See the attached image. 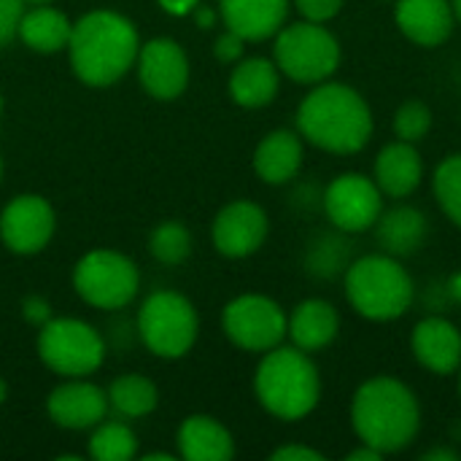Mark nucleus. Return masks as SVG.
Here are the masks:
<instances>
[{
    "mask_svg": "<svg viewBox=\"0 0 461 461\" xmlns=\"http://www.w3.org/2000/svg\"><path fill=\"white\" fill-rule=\"evenodd\" d=\"M140 38L132 19L111 8H95L73 22L68 57L76 78L86 86H113L138 59Z\"/></svg>",
    "mask_w": 461,
    "mask_h": 461,
    "instance_id": "nucleus-1",
    "label": "nucleus"
},
{
    "mask_svg": "<svg viewBox=\"0 0 461 461\" xmlns=\"http://www.w3.org/2000/svg\"><path fill=\"white\" fill-rule=\"evenodd\" d=\"M297 132L327 154H357L373 138L370 103L343 81H321L297 105Z\"/></svg>",
    "mask_w": 461,
    "mask_h": 461,
    "instance_id": "nucleus-2",
    "label": "nucleus"
},
{
    "mask_svg": "<svg viewBox=\"0 0 461 461\" xmlns=\"http://www.w3.org/2000/svg\"><path fill=\"white\" fill-rule=\"evenodd\" d=\"M351 427L359 443L384 456L405 451L421 429V405L408 384L392 375L367 378L351 400Z\"/></svg>",
    "mask_w": 461,
    "mask_h": 461,
    "instance_id": "nucleus-3",
    "label": "nucleus"
},
{
    "mask_svg": "<svg viewBox=\"0 0 461 461\" xmlns=\"http://www.w3.org/2000/svg\"><path fill=\"white\" fill-rule=\"evenodd\" d=\"M257 402L278 421L308 419L321 400V375L308 351L276 346L262 354L254 373Z\"/></svg>",
    "mask_w": 461,
    "mask_h": 461,
    "instance_id": "nucleus-4",
    "label": "nucleus"
},
{
    "mask_svg": "<svg viewBox=\"0 0 461 461\" xmlns=\"http://www.w3.org/2000/svg\"><path fill=\"white\" fill-rule=\"evenodd\" d=\"M346 300L367 321H394L405 316L416 300V284L397 257L365 254L346 267Z\"/></svg>",
    "mask_w": 461,
    "mask_h": 461,
    "instance_id": "nucleus-5",
    "label": "nucleus"
},
{
    "mask_svg": "<svg viewBox=\"0 0 461 461\" xmlns=\"http://www.w3.org/2000/svg\"><path fill=\"white\" fill-rule=\"evenodd\" d=\"M273 62L278 65L281 76H286L294 84H321L332 78L340 68V41L321 22L300 19L284 24L273 35Z\"/></svg>",
    "mask_w": 461,
    "mask_h": 461,
    "instance_id": "nucleus-6",
    "label": "nucleus"
},
{
    "mask_svg": "<svg viewBox=\"0 0 461 461\" xmlns=\"http://www.w3.org/2000/svg\"><path fill=\"white\" fill-rule=\"evenodd\" d=\"M138 335L159 359L186 357L200 335V313L194 303L173 289L151 292L138 311Z\"/></svg>",
    "mask_w": 461,
    "mask_h": 461,
    "instance_id": "nucleus-7",
    "label": "nucleus"
},
{
    "mask_svg": "<svg viewBox=\"0 0 461 461\" xmlns=\"http://www.w3.org/2000/svg\"><path fill=\"white\" fill-rule=\"evenodd\" d=\"M35 351L43 367L59 378H86L105 362L103 335L81 319H49L38 327Z\"/></svg>",
    "mask_w": 461,
    "mask_h": 461,
    "instance_id": "nucleus-8",
    "label": "nucleus"
},
{
    "mask_svg": "<svg viewBox=\"0 0 461 461\" xmlns=\"http://www.w3.org/2000/svg\"><path fill=\"white\" fill-rule=\"evenodd\" d=\"M73 289L97 311H119L138 297L140 270L116 249H92L73 267Z\"/></svg>",
    "mask_w": 461,
    "mask_h": 461,
    "instance_id": "nucleus-9",
    "label": "nucleus"
},
{
    "mask_svg": "<svg viewBox=\"0 0 461 461\" xmlns=\"http://www.w3.org/2000/svg\"><path fill=\"white\" fill-rule=\"evenodd\" d=\"M286 311L267 294H240L221 311L227 340L249 354H265L286 338Z\"/></svg>",
    "mask_w": 461,
    "mask_h": 461,
    "instance_id": "nucleus-10",
    "label": "nucleus"
},
{
    "mask_svg": "<svg viewBox=\"0 0 461 461\" xmlns=\"http://www.w3.org/2000/svg\"><path fill=\"white\" fill-rule=\"evenodd\" d=\"M324 213L338 232L359 235L375 227L384 213V192L365 173H340L324 189Z\"/></svg>",
    "mask_w": 461,
    "mask_h": 461,
    "instance_id": "nucleus-11",
    "label": "nucleus"
},
{
    "mask_svg": "<svg viewBox=\"0 0 461 461\" xmlns=\"http://www.w3.org/2000/svg\"><path fill=\"white\" fill-rule=\"evenodd\" d=\"M57 230V213L41 194H16L0 211V240L16 257L41 254Z\"/></svg>",
    "mask_w": 461,
    "mask_h": 461,
    "instance_id": "nucleus-12",
    "label": "nucleus"
},
{
    "mask_svg": "<svg viewBox=\"0 0 461 461\" xmlns=\"http://www.w3.org/2000/svg\"><path fill=\"white\" fill-rule=\"evenodd\" d=\"M135 70L146 95L162 103L178 100L192 78L186 49L173 38H151L140 43Z\"/></svg>",
    "mask_w": 461,
    "mask_h": 461,
    "instance_id": "nucleus-13",
    "label": "nucleus"
},
{
    "mask_svg": "<svg viewBox=\"0 0 461 461\" xmlns=\"http://www.w3.org/2000/svg\"><path fill=\"white\" fill-rule=\"evenodd\" d=\"M270 232L265 208L254 200L227 203L211 224V243L227 259H246L257 254Z\"/></svg>",
    "mask_w": 461,
    "mask_h": 461,
    "instance_id": "nucleus-14",
    "label": "nucleus"
},
{
    "mask_svg": "<svg viewBox=\"0 0 461 461\" xmlns=\"http://www.w3.org/2000/svg\"><path fill=\"white\" fill-rule=\"evenodd\" d=\"M46 413L59 429L84 432L108 416V394L86 378H62L46 397Z\"/></svg>",
    "mask_w": 461,
    "mask_h": 461,
    "instance_id": "nucleus-15",
    "label": "nucleus"
},
{
    "mask_svg": "<svg viewBox=\"0 0 461 461\" xmlns=\"http://www.w3.org/2000/svg\"><path fill=\"white\" fill-rule=\"evenodd\" d=\"M411 351L432 375H454L461 367L459 327L443 316H427L411 332Z\"/></svg>",
    "mask_w": 461,
    "mask_h": 461,
    "instance_id": "nucleus-16",
    "label": "nucleus"
},
{
    "mask_svg": "<svg viewBox=\"0 0 461 461\" xmlns=\"http://www.w3.org/2000/svg\"><path fill=\"white\" fill-rule=\"evenodd\" d=\"M394 22L411 43L435 49L451 38L456 16L451 0H397Z\"/></svg>",
    "mask_w": 461,
    "mask_h": 461,
    "instance_id": "nucleus-17",
    "label": "nucleus"
},
{
    "mask_svg": "<svg viewBox=\"0 0 461 461\" xmlns=\"http://www.w3.org/2000/svg\"><path fill=\"white\" fill-rule=\"evenodd\" d=\"M292 0H219V19L246 43L273 38L289 19Z\"/></svg>",
    "mask_w": 461,
    "mask_h": 461,
    "instance_id": "nucleus-18",
    "label": "nucleus"
},
{
    "mask_svg": "<svg viewBox=\"0 0 461 461\" xmlns=\"http://www.w3.org/2000/svg\"><path fill=\"white\" fill-rule=\"evenodd\" d=\"M373 178L384 197L392 200H405L411 197L424 178V159L416 149V143L408 140H392L386 143L373 165Z\"/></svg>",
    "mask_w": 461,
    "mask_h": 461,
    "instance_id": "nucleus-19",
    "label": "nucleus"
},
{
    "mask_svg": "<svg viewBox=\"0 0 461 461\" xmlns=\"http://www.w3.org/2000/svg\"><path fill=\"white\" fill-rule=\"evenodd\" d=\"M305 159L303 135L297 130H273L254 149V173L267 186H284L297 178Z\"/></svg>",
    "mask_w": 461,
    "mask_h": 461,
    "instance_id": "nucleus-20",
    "label": "nucleus"
},
{
    "mask_svg": "<svg viewBox=\"0 0 461 461\" xmlns=\"http://www.w3.org/2000/svg\"><path fill=\"white\" fill-rule=\"evenodd\" d=\"M340 332V313L330 300L308 297L286 316V338L292 346L316 354L324 351Z\"/></svg>",
    "mask_w": 461,
    "mask_h": 461,
    "instance_id": "nucleus-21",
    "label": "nucleus"
},
{
    "mask_svg": "<svg viewBox=\"0 0 461 461\" xmlns=\"http://www.w3.org/2000/svg\"><path fill=\"white\" fill-rule=\"evenodd\" d=\"M281 89V70L267 57H243L235 62L227 92L235 105L240 108H265L278 97Z\"/></svg>",
    "mask_w": 461,
    "mask_h": 461,
    "instance_id": "nucleus-22",
    "label": "nucleus"
},
{
    "mask_svg": "<svg viewBox=\"0 0 461 461\" xmlns=\"http://www.w3.org/2000/svg\"><path fill=\"white\" fill-rule=\"evenodd\" d=\"M178 454L186 461H230L235 456L232 432L213 416L194 413L178 427Z\"/></svg>",
    "mask_w": 461,
    "mask_h": 461,
    "instance_id": "nucleus-23",
    "label": "nucleus"
},
{
    "mask_svg": "<svg viewBox=\"0 0 461 461\" xmlns=\"http://www.w3.org/2000/svg\"><path fill=\"white\" fill-rule=\"evenodd\" d=\"M427 216L413 205H394L392 211H384L375 221L381 249L397 259L416 254L427 240Z\"/></svg>",
    "mask_w": 461,
    "mask_h": 461,
    "instance_id": "nucleus-24",
    "label": "nucleus"
},
{
    "mask_svg": "<svg viewBox=\"0 0 461 461\" xmlns=\"http://www.w3.org/2000/svg\"><path fill=\"white\" fill-rule=\"evenodd\" d=\"M73 22L54 5H30L19 22V41L35 54H57L68 49Z\"/></svg>",
    "mask_w": 461,
    "mask_h": 461,
    "instance_id": "nucleus-25",
    "label": "nucleus"
},
{
    "mask_svg": "<svg viewBox=\"0 0 461 461\" xmlns=\"http://www.w3.org/2000/svg\"><path fill=\"white\" fill-rule=\"evenodd\" d=\"M108 408L122 419H143L157 411L159 392L157 384L140 373H124L108 386Z\"/></svg>",
    "mask_w": 461,
    "mask_h": 461,
    "instance_id": "nucleus-26",
    "label": "nucleus"
},
{
    "mask_svg": "<svg viewBox=\"0 0 461 461\" xmlns=\"http://www.w3.org/2000/svg\"><path fill=\"white\" fill-rule=\"evenodd\" d=\"M89 456L95 461H132L138 456V435L124 421L103 419L92 427Z\"/></svg>",
    "mask_w": 461,
    "mask_h": 461,
    "instance_id": "nucleus-27",
    "label": "nucleus"
},
{
    "mask_svg": "<svg viewBox=\"0 0 461 461\" xmlns=\"http://www.w3.org/2000/svg\"><path fill=\"white\" fill-rule=\"evenodd\" d=\"M149 254L165 265V267H178L189 259L192 254V232L184 221L167 219L159 221L151 235H149Z\"/></svg>",
    "mask_w": 461,
    "mask_h": 461,
    "instance_id": "nucleus-28",
    "label": "nucleus"
},
{
    "mask_svg": "<svg viewBox=\"0 0 461 461\" xmlns=\"http://www.w3.org/2000/svg\"><path fill=\"white\" fill-rule=\"evenodd\" d=\"M432 192L446 219L461 230V154L446 157L432 176Z\"/></svg>",
    "mask_w": 461,
    "mask_h": 461,
    "instance_id": "nucleus-29",
    "label": "nucleus"
},
{
    "mask_svg": "<svg viewBox=\"0 0 461 461\" xmlns=\"http://www.w3.org/2000/svg\"><path fill=\"white\" fill-rule=\"evenodd\" d=\"M392 127H394V135L400 140H408V143H419L429 135L432 130V111L427 103L421 100H408L402 103L397 111H394V119H392Z\"/></svg>",
    "mask_w": 461,
    "mask_h": 461,
    "instance_id": "nucleus-30",
    "label": "nucleus"
},
{
    "mask_svg": "<svg viewBox=\"0 0 461 461\" xmlns=\"http://www.w3.org/2000/svg\"><path fill=\"white\" fill-rule=\"evenodd\" d=\"M308 265H311V273H316V276H324V278L335 276L340 267H348L346 265V243L338 238H321L319 246L311 249Z\"/></svg>",
    "mask_w": 461,
    "mask_h": 461,
    "instance_id": "nucleus-31",
    "label": "nucleus"
},
{
    "mask_svg": "<svg viewBox=\"0 0 461 461\" xmlns=\"http://www.w3.org/2000/svg\"><path fill=\"white\" fill-rule=\"evenodd\" d=\"M24 0H0V49L19 38V22L24 14Z\"/></svg>",
    "mask_w": 461,
    "mask_h": 461,
    "instance_id": "nucleus-32",
    "label": "nucleus"
},
{
    "mask_svg": "<svg viewBox=\"0 0 461 461\" xmlns=\"http://www.w3.org/2000/svg\"><path fill=\"white\" fill-rule=\"evenodd\" d=\"M343 3L346 0H294V8L303 19L327 24L330 19H335L340 14Z\"/></svg>",
    "mask_w": 461,
    "mask_h": 461,
    "instance_id": "nucleus-33",
    "label": "nucleus"
},
{
    "mask_svg": "<svg viewBox=\"0 0 461 461\" xmlns=\"http://www.w3.org/2000/svg\"><path fill=\"white\" fill-rule=\"evenodd\" d=\"M243 51H246V41H243L238 32L227 30V27H224V32H219L216 41H213V57H216L219 62H224V65H232V62L243 59Z\"/></svg>",
    "mask_w": 461,
    "mask_h": 461,
    "instance_id": "nucleus-34",
    "label": "nucleus"
},
{
    "mask_svg": "<svg viewBox=\"0 0 461 461\" xmlns=\"http://www.w3.org/2000/svg\"><path fill=\"white\" fill-rule=\"evenodd\" d=\"M22 316H24L27 324L43 327V324L51 319V305H49V300H43L41 294H30V297L22 300Z\"/></svg>",
    "mask_w": 461,
    "mask_h": 461,
    "instance_id": "nucleus-35",
    "label": "nucleus"
},
{
    "mask_svg": "<svg viewBox=\"0 0 461 461\" xmlns=\"http://www.w3.org/2000/svg\"><path fill=\"white\" fill-rule=\"evenodd\" d=\"M273 461H324L327 456L311 446H300V443H292V446H281L270 454Z\"/></svg>",
    "mask_w": 461,
    "mask_h": 461,
    "instance_id": "nucleus-36",
    "label": "nucleus"
},
{
    "mask_svg": "<svg viewBox=\"0 0 461 461\" xmlns=\"http://www.w3.org/2000/svg\"><path fill=\"white\" fill-rule=\"evenodd\" d=\"M157 5L170 16H189L200 5V0H157Z\"/></svg>",
    "mask_w": 461,
    "mask_h": 461,
    "instance_id": "nucleus-37",
    "label": "nucleus"
},
{
    "mask_svg": "<svg viewBox=\"0 0 461 461\" xmlns=\"http://www.w3.org/2000/svg\"><path fill=\"white\" fill-rule=\"evenodd\" d=\"M192 16H194V24H197V27H203V30H211V27L216 24V19H219V8L197 5V8L192 11Z\"/></svg>",
    "mask_w": 461,
    "mask_h": 461,
    "instance_id": "nucleus-38",
    "label": "nucleus"
},
{
    "mask_svg": "<svg viewBox=\"0 0 461 461\" xmlns=\"http://www.w3.org/2000/svg\"><path fill=\"white\" fill-rule=\"evenodd\" d=\"M348 461H381L384 459V454L381 451H375L373 446H367V443H362L359 448H354V451H348Z\"/></svg>",
    "mask_w": 461,
    "mask_h": 461,
    "instance_id": "nucleus-39",
    "label": "nucleus"
},
{
    "mask_svg": "<svg viewBox=\"0 0 461 461\" xmlns=\"http://www.w3.org/2000/svg\"><path fill=\"white\" fill-rule=\"evenodd\" d=\"M459 459V454L456 451H451V448H432V451H427L424 454V461H456Z\"/></svg>",
    "mask_w": 461,
    "mask_h": 461,
    "instance_id": "nucleus-40",
    "label": "nucleus"
},
{
    "mask_svg": "<svg viewBox=\"0 0 461 461\" xmlns=\"http://www.w3.org/2000/svg\"><path fill=\"white\" fill-rule=\"evenodd\" d=\"M446 292L451 294V300L461 303V270L459 273H454V276L448 278V284H446Z\"/></svg>",
    "mask_w": 461,
    "mask_h": 461,
    "instance_id": "nucleus-41",
    "label": "nucleus"
},
{
    "mask_svg": "<svg viewBox=\"0 0 461 461\" xmlns=\"http://www.w3.org/2000/svg\"><path fill=\"white\" fill-rule=\"evenodd\" d=\"M143 461H173V454H162V451H154V454H146Z\"/></svg>",
    "mask_w": 461,
    "mask_h": 461,
    "instance_id": "nucleus-42",
    "label": "nucleus"
},
{
    "mask_svg": "<svg viewBox=\"0 0 461 461\" xmlns=\"http://www.w3.org/2000/svg\"><path fill=\"white\" fill-rule=\"evenodd\" d=\"M5 400H8V384H5V381L0 378V405H3Z\"/></svg>",
    "mask_w": 461,
    "mask_h": 461,
    "instance_id": "nucleus-43",
    "label": "nucleus"
},
{
    "mask_svg": "<svg viewBox=\"0 0 461 461\" xmlns=\"http://www.w3.org/2000/svg\"><path fill=\"white\" fill-rule=\"evenodd\" d=\"M451 8H454V16H456V22L461 24V0H451Z\"/></svg>",
    "mask_w": 461,
    "mask_h": 461,
    "instance_id": "nucleus-44",
    "label": "nucleus"
},
{
    "mask_svg": "<svg viewBox=\"0 0 461 461\" xmlns=\"http://www.w3.org/2000/svg\"><path fill=\"white\" fill-rule=\"evenodd\" d=\"M27 5H51L54 0H24Z\"/></svg>",
    "mask_w": 461,
    "mask_h": 461,
    "instance_id": "nucleus-45",
    "label": "nucleus"
},
{
    "mask_svg": "<svg viewBox=\"0 0 461 461\" xmlns=\"http://www.w3.org/2000/svg\"><path fill=\"white\" fill-rule=\"evenodd\" d=\"M0 116H3V95H0Z\"/></svg>",
    "mask_w": 461,
    "mask_h": 461,
    "instance_id": "nucleus-46",
    "label": "nucleus"
},
{
    "mask_svg": "<svg viewBox=\"0 0 461 461\" xmlns=\"http://www.w3.org/2000/svg\"><path fill=\"white\" fill-rule=\"evenodd\" d=\"M0 178H3V157H0Z\"/></svg>",
    "mask_w": 461,
    "mask_h": 461,
    "instance_id": "nucleus-47",
    "label": "nucleus"
},
{
    "mask_svg": "<svg viewBox=\"0 0 461 461\" xmlns=\"http://www.w3.org/2000/svg\"><path fill=\"white\" fill-rule=\"evenodd\" d=\"M459 394H461V367H459Z\"/></svg>",
    "mask_w": 461,
    "mask_h": 461,
    "instance_id": "nucleus-48",
    "label": "nucleus"
}]
</instances>
